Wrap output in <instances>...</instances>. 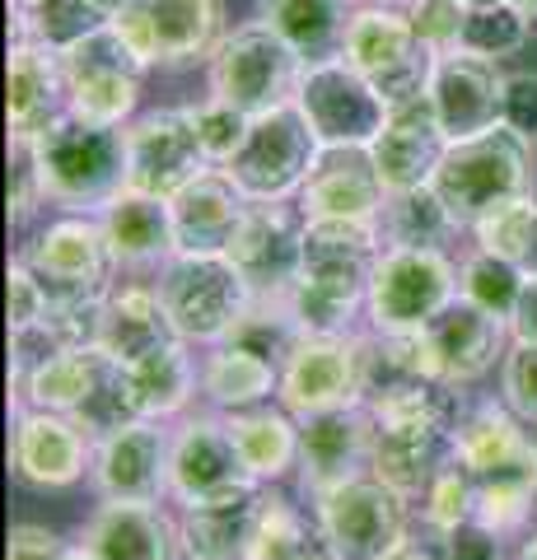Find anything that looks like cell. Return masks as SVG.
I'll return each instance as SVG.
<instances>
[{
	"label": "cell",
	"mask_w": 537,
	"mask_h": 560,
	"mask_svg": "<svg viewBox=\"0 0 537 560\" xmlns=\"http://www.w3.org/2000/svg\"><path fill=\"white\" fill-rule=\"evenodd\" d=\"M43 201L66 215H103L127 191V127L61 117L28 145Z\"/></svg>",
	"instance_id": "6da1fadb"
},
{
	"label": "cell",
	"mask_w": 537,
	"mask_h": 560,
	"mask_svg": "<svg viewBox=\"0 0 537 560\" xmlns=\"http://www.w3.org/2000/svg\"><path fill=\"white\" fill-rule=\"evenodd\" d=\"M435 191L444 197L458 230H477L487 215L537 191V140L518 136L505 121L481 136L448 140Z\"/></svg>",
	"instance_id": "7a4b0ae2"
},
{
	"label": "cell",
	"mask_w": 537,
	"mask_h": 560,
	"mask_svg": "<svg viewBox=\"0 0 537 560\" xmlns=\"http://www.w3.org/2000/svg\"><path fill=\"white\" fill-rule=\"evenodd\" d=\"M173 331L187 346H220L253 308V285L230 253H173L154 271Z\"/></svg>",
	"instance_id": "3957f363"
},
{
	"label": "cell",
	"mask_w": 537,
	"mask_h": 560,
	"mask_svg": "<svg viewBox=\"0 0 537 560\" xmlns=\"http://www.w3.org/2000/svg\"><path fill=\"white\" fill-rule=\"evenodd\" d=\"M206 66H211V94L234 103L248 117H262L294 103L308 70L300 51L262 20L224 33V43Z\"/></svg>",
	"instance_id": "277c9868"
},
{
	"label": "cell",
	"mask_w": 537,
	"mask_h": 560,
	"mask_svg": "<svg viewBox=\"0 0 537 560\" xmlns=\"http://www.w3.org/2000/svg\"><path fill=\"white\" fill-rule=\"evenodd\" d=\"M66 90H71V117L94 121V127H127L136 103H141L145 61L108 20L84 28L80 38L61 47Z\"/></svg>",
	"instance_id": "5b68a950"
},
{
	"label": "cell",
	"mask_w": 537,
	"mask_h": 560,
	"mask_svg": "<svg viewBox=\"0 0 537 560\" xmlns=\"http://www.w3.org/2000/svg\"><path fill=\"white\" fill-rule=\"evenodd\" d=\"M458 300V261L444 248H384L370 276L365 318L374 331H425Z\"/></svg>",
	"instance_id": "8992f818"
},
{
	"label": "cell",
	"mask_w": 537,
	"mask_h": 560,
	"mask_svg": "<svg viewBox=\"0 0 537 560\" xmlns=\"http://www.w3.org/2000/svg\"><path fill=\"white\" fill-rule=\"evenodd\" d=\"M346 61L388 98V108H397V103L430 94V75H435L440 51L416 33L411 14L370 5V10H355V20H351Z\"/></svg>",
	"instance_id": "52a82bcc"
},
{
	"label": "cell",
	"mask_w": 537,
	"mask_h": 560,
	"mask_svg": "<svg viewBox=\"0 0 537 560\" xmlns=\"http://www.w3.org/2000/svg\"><path fill=\"white\" fill-rule=\"evenodd\" d=\"M318 154L323 145L314 127H308V117L294 103H285L276 113L253 117L248 140L224 164V173L238 183L248 201H294L300 187L308 183V173H314Z\"/></svg>",
	"instance_id": "ba28073f"
},
{
	"label": "cell",
	"mask_w": 537,
	"mask_h": 560,
	"mask_svg": "<svg viewBox=\"0 0 537 560\" xmlns=\"http://www.w3.org/2000/svg\"><path fill=\"white\" fill-rule=\"evenodd\" d=\"M407 495L393 490L388 481H378L374 471L351 477L332 490H323L318 500H308L323 537L332 541V551L341 560H378L407 537L411 518H407Z\"/></svg>",
	"instance_id": "9c48e42d"
},
{
	"label": "cell",
	"mask_w": 537,
	"mask_h": 560,
	"mask_svg": "<svg viewBox=\"0 0 537 560\" xmlns=\"http://www.w3.org/2000/svg\"><path fill=\"white\" fill-rule=\"evenodd\" d=\"M168 486H173V504H206V500H224L238 490L262 486L244 467L230 420L224 411H187L173 420V444H168Z\"/></svg>",
	"instance_id": "30bf717a"
},
{
	"label": "cell",
	"mask_w": 537,
	"mask_h": 560,
	"mask_svg": "<svg viewBox=\"0 0 537 560\" xmlns=\"http://www.w3.org/2000/svg\"><path fill=\"white\" fill-rule=\"evenodd\" d=\"M136 47L145 66L187 70L211 61L224 43V5L220 0H136L108 20Z\"/></svg>",
	"instance_id": "8fae6325"
},
{
	"label": "cell",
	"mask_w": 537,
	"mask_h": 560,
	"mask_svg": "<svg viewBox=\"0 0 537 560\" xmlns=\"http://www.w3.org/2000/svg\"><path fill=\"white\" fill-rule=\"evenodd\" d=\"M51 304H90L113 290L117 261L108 253L98 215H61L20 253Z\"/></svg>",
	"instance_id": "7c38bea8"
},
{
	"label": "cell",
	"mask_w": 537,
	"mask_h": 560,
	"mask_svg": "<svg viewBox=\"0 0 537 560\" xmlns=\"http://www.w3.org/2000/svg\"><path fill=\"white\" fill-rule=\"evenodd\" d=\"M294 108L308 117V127H314L323 150H346V145L370 150L374 136L384 131V121L393 113L388 98L378 94L346 57L308 66Z\"/></svg>",
	"instance_id": "4fadbf2b"
},
{
	"label": "cell",
	"mask_w": 537,
	"mask_h": 560,
	"mask_svg": "<svg viewBox=\"0 0 537 560\" xmlns=\"http://www.w3.org/2000/svg\"><path fill=\"white\" fill-rule=\"evenodd\" d=\"M276 401L290 416H314V411L365 401V331L300 337L281 364Z\"/></svg>",
	"instance_id": "5bb4252c"
},
{
	"label": "cell",
	"mask_w": 537,
	"mask_h": 560,
	"mask_svg": "<svg viewBox=\"0 0 537 560\" xmlns=\"http://www.w3.org/2000/svg\"><path fill=\"white\" fill-rule=\"evenodd\" d=\"M215 168L201 150V136L187 108H160L127 121V191L173 201L187 183Z\"/></svg>",
	"instance_id": "9a60e30c"
},
{
	"label": "cell",
	"mask_w": 537,
	"mask_h": 560,
	"mask_svg": "<svg viewBox=\"0 0 537 560\" xmlns=\"http://www.w3.org/2000/svg\"><path fill=\"white\" fill-rule=\"evenodd\" d=\"M528 420L510 411L505 397L467 401L454 430V453L467 463L477 486H524L537 490V444L524 430Z\"/></svg>",
	"instance_id": "2e32d148"
},
{
	"label": "cell",
	"mask_w": 537,
	"mask_h": 560,
	"mask_svg": "<svg viewBox=\"0 0 537 560\" xmlns=\"http://www.w3.org/2000/svg\"><path fill=\"white\" fill-rule=\"evenodd\" d=\"M94 440L84 434L71 416L43 411V407H14L10 430V471L14 481L38 490H71L90 477Z\"/></svg>",
	"instance_id": "e0dca14e"
},
{
	"label": "cell",
	"mask_w": 537,
	"mask_h": 560,
	"mask_svg": "<svg viewBox=\"0 0 537 560\" xmlns=\"http://www.w3.org/2000/svg\"><path fill=\"white\" fill-rule=\"evenodd\" d=\"M168 444H173L168 420H145V416L94 440L90 486L98 490V500H141V504L173 500Z\"/></svg>",
	"instance_id": "ac0fdd59"
},
{
	"label": "cell",
	"mask_w": 537,
	"mask_h": 560,
	"mask_svg": "<svg viewBox=\"0 0 537 560\" xmlns=\"http://www.w3.org/2000/svg\"><path fill=\"white\" fill-rule=\"evenodd\" d=\"M374 430L378 420L370 401H351V407L300 416V490L304 500H318L351 477H365L374 463Z\"/></svg>",
	"instance_id": "d6986e66"
},
{
	"label": "cell",
	"mask_w": 537,
	"mask_h": 560,
	"mask_svg": "<svg viewBox=\"0 0 537 560\" xmlns=\"http://www.w3.org/2000/svg\"><path fill=\"white\" fill-rule=\"evenodd\" d=\"M304 224L308 215L290 201H253L230 243L234 267L253 285V300H285L304 267Z\"/></svg>",
	"instance_id": "ffe728a7"
},
{
	"label": "cell",
	"mask_w": 537,
	"mask_h": 560,
	"mask_svg": "<svg viewBox=\"0 0 537 560\" xmlns=\"http://www.w3.org/2000/svg\"><path fill=\"white\" fill-rule=\"evenodd\" d=\"M425 346L440 383H448V388H477L495 364H505L514 337L505 318H495V313L467 300H454L425 327Z\"/></svg>",
	"instance_id": "44dd1931"
},
{
	"label": "cell",
	"mask_w": 537,
	"mask_h": 560,
	"mask_svg": "<svg viewBox=\"0 0 537 560\" xmlns=\"http://www.w3.org/2000/svg\"><path fill=\"white\" fill-rule=\"evenodd\" d=\"M61 117H71L61 47L20 33L10 47V145H33Z\"/></svg>",
	"instance_id": "7402d4cb"
},
{
	"label": "cell",
	"mask_w": 537,
	"mask_h": 560,
	"mask_svg": "<svg viewBox=\"0 0 537 560\" xmlns=\"http://www.w3.org/2000/svg\"><path fill=\"white\" fill-rule=\"evenodd\" d=\"M430 103H435L448 140L481 136L505 121V75L487 57L444 51L435 61V75H430Z\"/></svg>",
	"instance_id": "603a6c76"
},
{
	"label": "cell",
	"mask_w": 537,
	"mask_h": 560,
	"mask_svg": "<svg viewBox=\"0 0 537 560\" xmlns=\"http://www.w3.org/2000/svg\"><path fill=\"white\" fill-rule=\"evenodd\" d=\"M444 150H448V136L440 127V113L430 103V94H421L411 103H397L388 113L384 131L370 145V160L378 168L384 191H411V187L435 183Z\"/></svg>",
	"instance_id": "cb8c5ba5"
},
{
	"label": "cell",
	"mask_w": 537,
	"mask_h": 560,
	"mask_svg": "<svg viewBox=\"0 0 537 560\" xmlns=\"http://www.w3.org/2000/svg\"><path fill=\"white\" fill-rule=\"evenodd\" d=\"M80 541L103 560H187L183 518L164 504L141 500H98V510L80 528Z\"/></svg>",
	"instance_id": "d4e9b609"
},
{
	"label": "cell",
	"mask_w": 537,
	"mask_h": 560,
	"mask_svg": "<svg viewBox=\"0 0 537 560\" xmlns=\"http://www.w3.org/2000/svg\"><path fill=\"white\" fill-rule=\"evenodd\" d=\"M384 183H378V168L370 160V150H323L308 183L300 187L294 206L304 210L308 220H378L384 210Z\"/></svg>",
	"instance_id": "484cf974"
},
{
	"label": "cell",
	"mask_w": 537,
	"mask_h": 560,
	"mask_svg": "<svg viewBox=\"0 0 537 560\" xmlns=\"http://www.w3.org/2000/svg\"><path fill=\"white\" fill-rule=\"evenodd\" d=\"M108 253L122 276H154L164 261L178 253V234H173V206L164 197H145V191H122L108 210L98 215Z\"/></svg>",
	"instance_id": "4316f807"
},
{
	"label": "cell",
	"mask_w": 537,
	"mask_h": 560,
	"mask_svg": "<svg viewBox=\"0 0 537 560\" xmlns=\"http://www.w3.org/2000/svg\"><path fill=\"white\" fill-rule=\"evenodd\" d=\"M173 206V234L178 253H230L238 224L248 215V197L224 168H206L197 183H187Z\"/></svg>",
	"instance_id": "83f0119b"
},
{
	"label": "cell",
	"mask_w": 537,
	"mask_h": 560,
	"mask_svg": "<svg viewBox=\"0 0 537 560\" xmlns=\"http://www.w3.org/2000/svg\"><path fill=\"white\" fill-rule=\"evenodd\" d=\"M173 337H178V331L168 323V308L160 300L154 276L113 280V290L103 294V331H98V346L108 350V355L131 364Z\"/></svg>",
	"instance_id": "f1b7e54d"
},
{
	"label": "cell",
	"mask_w": 537,
	"mask_h": 560,
	"mask_svg": "<svg viewBox=\"0 0 537 560\" xmlns=\"http://www.w3.org/2000/svg\"><path fill=\"white\" fill-rule=\"evenodd\" d=\"M262 523V486L238 490L224 500L187 504L183 510V547L187 560H248Z\"/></svg>",
	"instance_id": "f546056e"
},
{
	"label": "cell",
	"mask_w": 537,
	"mask_h": 560,
	"mask_svg": "<svg viewBox=\"0 0 537 560\" xmlns=\"http://www.w3.org/2000/svg\"><path fill=\"white\" fill-rule=\"evenodd\" d=\"M127 378H131L136 411L145 420H178L201 397V360H192V346L183 337H173L164 346H154L150 355L131 360Z\"/></svg>",
	"instance_id": "4dcf8cb0"
},
{
	"label": "cell",
	"mask_w": 537,
	"mask_h": 560,
	"mask_svg": "<svg viewBox=\"0 0 537 560\" xmlns=\"http://www.w3.org/2000/svg\"><path fill=\"white\" fill-rule=\"evenodd\" d=\"M281 388V364H271L267 355L238 346V341H220L206 346L201 355V401L211 411H248L262 407Z\"/></svg>",
	"instance_id": "1f68e13d"
},
{
	"label": "cell",
	"mask_w": 537,
	"mask_h": 560,
	"mask_svg": "<svg viewBox=\"0 0 537 560\" xmlns=\"http://www.w3.org/2000/svg\"><path fill=\"white\" fill-rule=\"evenodd\" d=\"M262 24L300 51L304 66L346 57V33H351V0H257Z\"/></svg>",
	"instance_id": "d6a6232c"
},
{
	"label": "cell",
	"mask_w": 537,
	"mask_h": 560,
	"mask_svg": "<svg viewBox=\"0 0 537 560\" xmlns=\"http://www.w3.org/2000/svg\"><path fill=\"white\" fill-rule=\"evenodd\" d=\"M224 420H230V434L238 453H244V467L262 486H276L300 467V416L262 401V407H248V411H230Z\"/></svg>",
	"instance_id": "836d02e7"
},
{
	"label": "cell",
	"mask_w": 537,
	"mask_h": 560,
	"mask_svg": "<svg viewBox=\"0 0 537 560\" xmlns=\"http://www.w3.org/2000/svg\"><path fill=\"white\" fill-rule=\"evenodd\" d=\"M374 224L384 248H444L454 234H463L454 215H448L444 197L435 191V183L411 187V191H388Z\"/></svg>",
	"instance_id": "e575fe53"
},
{
	"label": "cell",
	"mask_w": 537,
	"mask_h": 560,
	"mask_svg": "<svg viewBox=\"0 0 537 560\" xmlns=\"http://www.w3.org/2000/svg\"><path fill=\"white\" fill-rule=\"evenodd\" d=\"M108 350L103 346H80V350H57L51 360H43L20 388H14V407H43V411H61L75 416L84 393L94 388L98 364Z\"/></svg>",
	"instance_id": "d590c367"
},
{
	"label": "cell",
	"mask_w": 537,
	"mask_h": 560,
	"mask_svg": "<svg viewBox=\"0 0 537 560\" xmlns=\"http://www.w3.org/2000/svg\"><path fill=\"white\" fill-rule=\"evenodd\" d=\"M524 285H528V276L518 271L514 261L495 257L491 248H472V253L458 257V300L487 308V313H495V318H505V323L514 318Z\"/></svg>",
	"instance_id": "8d00e7d4"
},
{
	"label": "cell",
	"mask_w": 537,
	"mask_h": 560,
	"mask_svg": "<svg viewBox=\"0 0 537 560\" xmlns=\"http://www.w3.org/2000/svg\"><path fill=\"white\" fill-rule=\"evenodd\" d=\"M71 420H75L84 434H90V440H103V434H113V430L131 425V420H141V411H136V397H131L127 364L117 360V355H103L94 388L84 393V401L75 407Z\"/></svg>",
	"instance_id": "74e56055"
},
{
	"label": "cell",
	"mask_w": 537,
	"mask_h": 560,
	"mask_svg": "<svg viewBox=\"0 0 537 560\" xmlns=\"http://www.w3.org/2000/svg\"><path fill=\"white\" fill-rule=\"evenodd\" d=\"M472 238H477V248H491L495 257L514 261L524 276H537V191L487 215L472 230Z\"/></svg>",
	"instance_id": "f35d334b"
},
{
	"label": "cell",
	"mask_w": 537,
	"mask_h": 560,
	"mask_svg": "<svg viewBox=\"0 0 537 560\" xmlns=\"http://www.w3.org/2000/svg\"><path fill=\"white\" fill-rule=\"evenodd\" d=\"M528 33H533V14L518 10L514 0H510V5L467 10V28H463V47L458 51H472V57L500 61V57H514V51H524Z\"/></svg>",
	"instance_id": "ab89813d"
},
{
	"label": "cell",
	"mask_w": 537,
	"mask_h": 560,
	"mask_svg": "<svg viewBox=\"0 0 537 560\" xmlns=\"http://www.w3.org/2000/svg\"><path fill=\"white\" fill-rule=\"evenodd\" d=\"M421 514H425V528H435L440 537L454 533L458 523L477 518V477L467 471L458 453L435 471V481H430V490L421 495Z\"/></svg>",
	"instance_id": "60d3db41"
},
{
	"label": "cell",
	"mask_w": 537,
	"mask_h": 560,
	"mask_svg": "<svg viewBox=\"0 0 537 560\" xmlns=\"http://www.w3.org/2000/svg\"><path fill=\"white\" fill-rule=\"evenodd\" d=\"M192 113V127L201 136V150H206V160H211L215 168H224L238 154V145L248 140V127H253V117L248 113H238L234 103H224V98H206L197 103V108H187Z\"/></svg>",
	"instance_id": "b9f144b4"
},
{
	"label": "cell",
	"mask_w": 537,
	"mask_h": 560,
	"mask_svg": "<svg viewBox=\"0 0 537 560\" xmlns=\"http://www.w3.org/2000/svg\"><path fill=\"white\" fill-rule=\"evenodd\" d=\"M411 24L416 33L444 57V51L463 47V28H467V5L463 0H411Z\"/></svg>",
	"instance_id": "7bdbcfd3"
},
{
	"label": "cell",
	"mask_w": 537,
	"mask_h": 560,
	"mask_svg": "<svg viewBox=\"0 0 537 560\" xmlns=\"http://www.w3.org/2000/svg\"><path fill=\"white\" fill-rule=\"evenodd\" d=\"M500 397L510 401L518 420L537 425V346H510L505 364H500Z\"/></svg>",
	"instance_id": "ee69618b"
},
{
	"label": "cell",
	"mask_w": 537,
	"mask_h": 560,
	"mask_svg": "<svg viewBox=\"0 0 537 560\" xmlns=\"http://www.w3.org/2000/svg\"><path fill=\"white\" fill-rule=\"evenodd\" d=\"M47 290L38 285V276L28 271V261L24 257H14L10 261V331H28V327H38L47 318Z\"/></svg>",
	"instance_id": "f6af8a7d"
},
{
	"label": "cell",
	"mask_w": 537,
	"mask_h": 560,
	"mask_svg": "<svg viewBox=\"0 0 537 560\" xmlns=\"http://www.w3.org/2000/svg\"><path fill=\"white\" fill-rule=\"evenodd\" d=\"M444 547H448V560H505V537L491 533L487 523H477V518H467L454 533H444Z\"/></svg>",
	"instance_id": "bcb514c9"
},
{
	"label": "cell",
	"mask_w": 537,
	"mask_h": 560,
	"mask_svg": "<svg viewBox=\"0 0 537 560\" xmlns=\"http://www.w3.org/2000/svg\"><path fill=\"white\" fill-rule=\"evenodd\" d=\"M505 127L537 140V75L533 70L505 75Z\"/></svg>",
	"instance_id": "7dc6e473"
},
{
	"label": "cell",
	"mask_w": 537,
	"mask_h": 560,
	"mask_svg": "<svg viewBox=\"0 0 537 560\" xmlns=\"http://www.w3.org/2000/svg\"><path fill=\"white\" fill-rule=\"evenodd\" d=\"M66 556V541L43 528V523H20V528H10V551L5 560H61Z\"/></svg>",
	"instance_id": "c3c4849f"
},
{
	"label": "cell",
	"mask_w": 537,
	"mask_h": 560,
	"mask_svg": "<svg viewBox=\"0 0 537 560\" xmlns=\"http://www.w3.org/2000/svg\"><path fill=\"white\" fill-rule=\"evenodd\" d=\"M378 560H448V547H444V537L435 528H421V533L407 528V537Z\"/></svg>",
	"instance_id": "681fc988"
},
{
	"label": "cell",
	"mask_w": 537,
	"mask_h": 560,
	"mask_svg": "<svg viewBox=\"0 0 537 560\" xmlns=\"http://www.w3.org/2000/svg\"><path fill=\"white\" fill-rule=\"evenodd\" d=\"M510 337L518 346H537V276H528L524 294H518V308L510 318Z\"/></svg>",
	"instance_id": "f907efd6"
},
{
	"label": "cell",
	"mask_w": 537,
	"mask_h": 560,
	"mask_svg": "<svg viewBox=\"0 0 537 560\" xmlns=\"http://www.w3.org/2000/svg\"><path fill=\"white\" fill-rule=\"evenodd\" d=\"M294 560H341V556L332 551V541H327V537H323V528H318V537L308 541V547H304L300 556H294Z\"/></svg>",
	"instance_id": "816d5d0a"
},
{
	"label": "cell",
	"mask_w": 537,
	"mask_h": 560,
	"mask_svg": "<svg viewBox=\"0 0 537 560\" xmlns=\"http://www.w3.org/2000/svg\"><path fill=\"white\" fill-rule=\"evenodd\" d=\"M84 5H90V14H98V20H113V14H122L136 0H84Z\"/></svg>",
	"instance_id": "f5cc1de1"
},
{
	"label": "cell",
	"mask_w": 537,
	"mask_h": 560,
	"mask_svg": "<svg viewBox=\"0 0 537 560\" xmlns=\"http://www.w3.org/2000/svg\"><path fill=\"white\" fill-rule=\"evenodd\" d=\"M61 560H103L94 547H84V541H75V547H66V556Z\"/></svg>",
	"instance_id": "db71d44e"
},
{
	"label": "cell",
	"mask_w": 537,
	"mask_h": 560,
	"mask_svg": "<svg viewBox=\"0 0 537 560\" xmlns=\"http://www.w3.org/2000/svg\"><path fill=\"white\" fill-rule=\"evenodd\" d=\"M518 560H537V533L524 537V551H518Z\"/></svg>",
	"instance_id": "11a10c76"
},
{
	"label": "cell",
	"mask_w": 537,
	"mask_h": 560,
	"mask_svg": "<svg viewBox=\"0 0 537 560\" xmlns=\"http://www.w3.org/2000/svg\"><path fill=\"white\" fill-rule=\"evenodd\" d=\"M47 5V0H14V10H20V14H33V10H43Z\"/></svg>",
	"instance_id": "9f6ffc18"
},
{
	"label": "cell",
	"mask_w": 537,
	"mask_h": 560,
	"mask_svg": "<svg viewBox=\"0 0 537 560\" xmlns=\"http://www.w3.org/2000/svg\"><path fill=\"white\" fill-rule=\"evenodd\" d=\"M467 10H487V5H510V0H463Z\"/></svg>",
	"instance_id": "6f0895ef"
},
{
	"label": "cell",
	"mask_w": 537,
	"mask_h": 560,
	"mask_svg": "<svg viewBox=\"0 0 537 560\" xmlns=\"http://www.w3.org/2000/svg\"><path fill=\"white\" fill-rule=\"evenodd\" d=\"M514 5H518V10H528L533 20H537V0H514Z\"/></svg>",
	"instance_id": "680465c9"
},
{
	"label": "cell",
	"mask_w": 537,
	"mask_h": 560,
	"mask_svg": "<svg viewBox=\"0 0 537 560\" xmlns=\"http://www.w3.org/2000/svg\"><path fill=\"white\" fill-rule=\"evenodd\" d=\"M374 5H397V0H374Z\"/></svg>",
	"instance_id": "91938a15"
}]
</instances>
